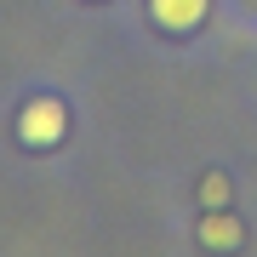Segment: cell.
<instances>
[{"instance_id": "obj_1", "label": "cell", "mask_w": 257, "mask_h": 257, "mask_svg": "<svg viewBox=\"0 0 257 257\" xmlns=\"http://www.w3.org/2000/svg\"><path fill=\"white\" fill-rule=\"evenodd\" d=\"M63 132H69V109L57 97H29L23 103V114H18V138L29 149H52V143H63Z\"/></svg>"}, {"instance_id": "obj_2", "label": "cell", "mask_w": 257, "mask_h": 257, "mask_svg": "<svg viewBox=\"0 0 257 257\" xmlns=\"http://www.w3.org/2000/svg\"><path fill=\"white\" fill-rule=\"evenodd\" d=\"M149 12H155L160 29H172V35H189V29L206 23L211 0H149Z\"/></svg>"}, {"instance_id": "obj_3", "label": "cell", "mask_w": 257, "mask_h": 257, "mask_svg": "<svg viewBox=\"0 0 257 257\" xmlns=\"http://www.w3.org/2000/svg\"><path fill=\"white\" fill-rule=\"evenodd\" d=\"M240 240H246V229H240V223H234L223 206H211V217L200 223V246H217V251H229V246H240Z\"/></svg>"}, {"instance_id": "obj_4", "label": "cell", "mask_w": 257, "mask_h": 257, "mask_svg": "<svg viewBox=\"0 0 257 257\" xmlns=\"http://www.w3.org/2000/svg\"><path fill=\"white\" fill-rule=\"evenodd\" d=\"M200 200H206V206H229V177H223V172H211L206 183H200Z\"/></svg>"}]
</instances>
